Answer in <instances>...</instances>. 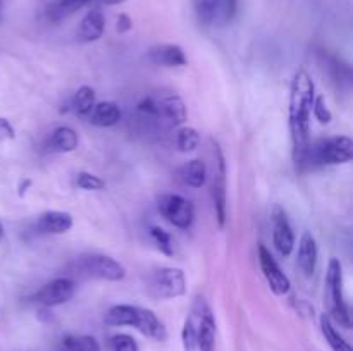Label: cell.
<instances>
[{"label":"cell","mask_w":353,"mask_h":351,"mask_svg":"<svg viewBox=\"0 0 353 351\" xmlns=\"http://www.w3.org/2000/svg\"><path fill=\"white\" fill-rule=\"evenodd\" d=\"M317 258H319V250H317L316 237L310 233H303L299 244V255H296V262H299L300 270L310 277V275L316 272Z\"/></svg>","instance_id":"obj_16"},{"label":"cell","mask_w":353,"mask_h":351,"mask_svg":"<svg viewBox=\"0 0 353 351\" xmlns=\"http://www.w3.org/2000/svg\"><path fill=\"white\" fill-rule=\"evenodd\" d=\"M133 327L137 330H140L143 336L150 337V339L154 341L168 339V329H165V326L159 320V317L148 308L137 306V317H134Z\"/></svg>","instance_id":"obj_13"},{"label":"cell","mask_w":353,"mask_h":351,"mask_svg":"<svg viewBox=\"0 0 353 351\" xmlns=\"http://www.w3.org/2000/svg\"><path fill=\"white\" fill-rule=\"evenodd\" d=\"M157 209L161 215L178 229H188L195 220V206L181 195L168 193V195L159 196Z\"/></svg>","instance_id":"obj_6"},{"label":"cell","mask_w":353,"mask_h":351,"mask_svg":"<svg viewBox=\"0 0 353 351\" xmlns=\"http://www.w3.org/2000/svg\"><path fill=\"white\" fill-rule=\"evenodd\" d=\"M59 351H102L99 341L93 336H65L62 337Z\"/></svg>","instance_id":"obj_23"},{"label":"cell","mask_w":353,"mask_h":351,"mask_svg":"<svg viewBox=\"0 0 353 351\" xmlns=\"http://www.w3.org/2000/svg\"><path fill=\"white\" fill-rule=\"evenodd\" d=\"M76 147H78V134L69 126L57 127L50 134L47 143V148L54 153H69V151H74Z\"/></svg>","instance_id":"obj_18"},{"label":"cell","mask_w":353,"mask_h":351,"mask_svg":"<svg viewBox=\"0 0 353 351\" xmlns=\"http://www.w3.org/2000/svg\"><path fill=\"white\" fill-rule=\"evenodd\" d=\"M3 237V226H2V222H0V240H2Z\"/></svg>","instance_id":"obj_37"},{"label":"cell","mask_w":353,"mask_h":351,"mask_svg":"<svg viewBox=\"0 0 353 351\" xmlns=\"http://www.w3.org/2000/svg\"><path fill=\"white\" fill-rule=\"evenodd\" d=\"M223 0H193V9H195L196 17L202 24H210L216 19L219 12Z\"/></svg>","instance_id":"obj_25"},{"label":"cell","mask_w":353,"mask_h":351,"mask_svg":"<svg viewBox=\"0 0 353 351\" xmlns=\"http://www.w3.org/2000/svg\"><path fill=\"white\" fill-rule=\"evenodd\" d=\"M181 341L185 351H196V323L193 317L185 320V326L181 330Z\"/></svg>","instance_id":"obj_28"},{"label":"cell","mask_w":353,"mask_h":351,"mask_svg":"<svg viewBox=\"0 0 353 351\" xmlns=\"http://www.w3.org/2000/svg\"><path fill=\"white\" fill-rule=\"evenodd\" d=\"M76 274L83 277L100 279V281H123L126 277V268L123 264L114 260L109 255L100 253H88L81 255L74 264Z\"/></svg>","instance_id":"obj_4"},{"label":"cell","mask_w":353,"mask_h":351,"mask_svg":"<svg viewBox=\"0 0 353 351\" xmlns=\"http://www.w3.org/2000/svg\"><path fill=\"white\" fill-rule=\"evenodd\" d=\"M2 7H3V2L0 0V21H2Z\"/></svg>","instance_id":"obj_38"},{"label":"cell","mask_w":353,"mask_h":351,"mask_svg":"<svg viewBox=\"0 0 353 351\" xmlns=\"http://www.w3.org/2000/svg\"><path fill=\"white\" fill-rule=\"evenodd\" d=\"M110 350L112 351H140L138 343L130 334H116L110 337Z\"/></svg>","instance_id":"obj_30"},{"label":"cell","mask_w":353,"mask_h":351,"mask_svg":"<svg viewBox=\"0 0 353 351\" xmlns=\"http://www.w3.org/2000/svg\"><path fill=\"white\" fill-rule=\"evenodd\" d=\"M90 123L99 127H112L121 120V109L114 102H100L90 112Z\"/></svg>","instance_id":"obj_19"},{"label":"cell","mask_w":353,"mask_h":351,"mask_svg":"<svg viewBox=\"0 0 353 351\" xmlns=\"http://www.w3.org/2000/svg\"><path fill=\"white\" fill-rule=\"evenodd\" d=\"M157 100V124L164 127H174L179 126L186 120L188 114H186V107L183 100L174 93H168V95L155 96Z\"/></svg>","instance_id":"obj_9"},{"label":"cell","mask_w":353,"mask_h":351,"mask_svg":"<svg viewBox=\"0 0 353 351\" xmlns=\"http://www.w3.org/2000/svg\"><path fill=\"white\" fill-rule=\"evenodd\" d=\"M185 272L176 267H161L150 275L148 292L155 299H174L185 295Z\"/></svg>","instance_id":"obj_5"},{"label":"cell","mask_w":353,"mask_h":351,"mask_svg":"<svg viewBox=\"0 0 353 351\" xmlns=\"http://www.w3.org/2000/svg\"><path fill=\"white\" fill-rule=\"evenodd\" d=\"M326 288H327V299H330L331 317L336 320L345 329L352 327L350 310H348L347 301H345L343 292V267L338 258H331L327 264L326 272Z\"/></svg>","instance_id":"obj_3"},{"label":"cell","mask_w":353,"mask_h":351,"mask_svg":"<svg viewBox=\"0 0 353 351\" xmlns=\"http://www.w3.org/2000/svg\"><path fill=\"white\" fill-rule=\"evenodd\" d=\"M259 264H261L262 274H264L271 291L278 296L286 295V292L290 291V288H292V282H290L288 275L281 270L278 262L274 260L271 251H269L264 244L259 246Z\"/></svg>","instance_id":"obj_8"},{"label":"cell","mask_w":353,"mask_h":351,"mask_svg":"<svg viewBox=\"0 0 353 351\" xmlns=\"http://www.w3.org/2000/svg\"><path fill=\"white\" fill-rule=\"evenodd\" d=\"M76 184L85 191H100V189L105 188V181L100 179L99 176L90 174V172H79L78 178H76Z\"/></svg>","instance_id":"obj_29"},{"label":"cell","mask_w":353,"mask_h":351,"mask_svg":"<svg viewBox=\"0 0 353 351\" xmlns=\"http://www.w3.org/2000/svg\"><path fill=\"white\" fill-rule=\"evenodd\" d=\"M312 114L321 124H330L331 119H333V114L327 109L326 102H324L323 96H316L312 103Z\"/></svg>","instance_id":"obj_32"},{"label":"cell","mask_w":353,"mask_h":351,"mask_svg":"<svg viewBox=\"0 0 353 351\" xmlns=\"http://www.w3.org/2000/svg\"><path fill=\"white\" fill-rule=\"evenodd\" d=\"M134 313H137V306L134 305H116L105 313V323L112 327H123L130 326L133 327Z\"/></svg>","instance_id":"obj_22"},{"label":"cell","mask_w":353,"mask_h":351,"mask_svg":"<svg viewBox=\"0 0 353 351\" xmlns=\"http://www.w3.org/2000/svg\"><path fill=\"white\" fill-rule=\"evenodd\" d=\"M74 281L69 277H57L47 282L40 291L37 292L34 299L43 306H59L68 303L74 296Z\"/></svg>","instance_id":"obj_10"},{"label":"cell","mask_w":353,"mask_h":351,"mask_svg":"<svg viewBox=\"0 0 353 351\" xmlns=\"http://www.w3.org/2000/svg\"><path fill=\"white\" fill-rule=\"evenodd\" d=\"M176 143H178L179 151H183V153L195 151L200 145L199 131L193 129V127H181L178 131V136H176Z\"/></svg>","instance_id":"obj_27"},{"label":"cell","mask_w":353,"mask_h":351,"mask_svg":"<svg viewBox=\"0 0 353 351\" xmlns=\"http://www.w3.org/2000/svg\"><path fill=\"white\" fill-rule=\"evenodd\" d=\"M216 153V176H214L212 186V198L214 209H216V217L219 227H224L226 224V167H224V157L221 148L214 147Z\"/></svg>","instance_id":"obj_11"},{"label":"cell","mask_w":353,"mask_h":351,"mask_svg":"<svg viewBox=\"0 0 353 351\" xmlns=\"http://www.w3.org/2000/svg\"><path fill=\"white\" fill-rule=\"evenodd\" d=\"M179 178L190 188H202L207 182V165L199 158H193L179 169Z\"/></svg>","instance_id":"obj_20"},{"label":"cell","mask_w":353,"mask_h":351,"mask_svg":"<svg viewBox=\"0 0 353 351\" xmlns=\"http://www.w3.org/2000/svg\"><path fill=\"white\" fill-rule=\"evenodd\" d=\"M353 158V141L348 136H333L310 145L307 151L305 167L314 165L348 164Z\"/></svg>","instance_id":"obj_2"},{"label":"cell","mask_w":353,"mask_h":351,"mask_svg":"<svg viewBox=\"0 0 353 351\" xmlns=\"http://www.w3.org/2000/svg\"><path fill=\"white\" fill-rule=\"evenodd\" d=\"M193 319L196 323V350L214 351L216 350V320L209 305L199 298L193 306Z\"/></svg>","instance_id":"obj_7"},{"label":"cell","mask_w":353,"mask_h":351,"mask_svg":"<svg viewBox=\"0 0 353 351\" xmlns=\"http://www.w3.org/2000/svg\"><path fill=\"white\" fill-rule=\"evenodd\" d=\"M131 26H133V23H131L130 17L126 14H121L119 19H117V31L119 33H126V31L131 30Z\"/></svg>","instance_id":"obj_34"},{"label":"cell","mask_w":353,"mask_h":351,"mask_svg":"<svg viewBox=\"0 0 353 351\" xmlns=\"http://www.w3.org/2000/svg\"><path fill=\"white\" fill-rule=\"evenodd\" d=\"M103 30H105V17H103V14L99 9H92L86 12V16L79 23L78 36L81 41L92 43V41L102 38Z\"/></svg>","instance_id":"obj_17"},{"label":"cell","mask_w":353,"mask_h":351,"mask_svg":"<svg viewBox=\"0 0 353 351\" xmlns=\"http://www.w3.org/2000/svg\"><path fill=\"white\" fill-rule=\"evenodd\" d=\"M102 3H107V6H116V3L126 2V0H100Z\"/></svg>","instance_id":"obj_36"},{"label":"cell","mask_w":353,"mask_h":351,"mask_svg":"<svg viewBox=\"0 0 353 351\" xmlns=\"http://www.w3.org/2000/svg\"><path fill=\"white\" fill-rule=\"evenodd\" d=\"M272 222H274L272 241H274L276 250H278L283 257H290L293 248H295V234H293L288 217H286V212L281 206H276L274 209Z\"/></svg>","instance_id":"obj_12"},{"label":"cell","mask_w":353,"mask_h":351,"mask_svg":"<svg viewBox=\"0 0 353 351\" xmlns=\"http://www.w3.org/2000/svg\"><path fill=\"white\" fill-rule=\"evenodd\" d=\"M72 227L71 213L61 210L43 212L37 220V231L43 234H64Z\"/></svg>","instance_id":"obj_15"},{"label":"cell","mask_w":353,"mask_h":351,"mask_svg":"<svg viewBox=\"0 0 353 351\" xmlns=\"http://www.w3.org/2000/svg\"><path fill=\"white\" fill-rule=\"evenodd\" d=\"M14 138H16V129H14V126L7 119L0 117V141L14 140Z\"/></svg>","instance_id":"obj_33"},{"label":"cell","mask_w":353,"mask_h":351,"mask_svg":"<svg viewBox=\"0 0 353 351\" xmlns=\"http://www.w3.org/2000/svg\"><path fill=\"white\" fill-rule=\"evenodd\" d=\"M321 330H323L324 339L327 341V344H330V348L333 351H353L350 343L338 332L331 317L326 315V313L321 315Z\"/></svg>","instance_id":"obj_21"},{"label":"cell","mask_w":353,"mask_h":351,"mask_svg":"<svg viewBox=\"0 0 353 351\" xmlns=\"http://www.w3.org/2000/svg\"><path fill=\"white\" fill-rule=\"evenodd\" d=\"M316 98V86L309 72L302 71L293 76L290 89V133H292L293 160L296 167L305 169L307 151L310 147V114Z\"/></svg>","instance_id":"obj_1"},{"label":"cell","mask_w":353,"mask_h":351,"mask_svg":"<svg viewBox=\"0 0 353 351\" xmlns=\"http://www.w3.org/2000/svg\"><path fill=\"white\" fill-rule=\"evenodd\" d=\"M236 2L238 0H224V17L231 19L236 12Z\"/></svg>","instance_id":"obj_35"},{"label":"cell","mask_w":353,"mask_h":351,"mask_svg":"<svg viewBox=\"0 0 353 351\" xmlns=\"http://www.w3.org/2000/svg\"><path fill=\"white\" fill-rule=\"evenodd\" d=\"M90 0H57L54 6L48 9V17L52 21H59L62 17H68L71 14H74L76 10H79L81 7H85Z\"/></svg>","instance_id":"obj_26"},{"label":"cell","mask_w":353,"mask_h":351,"mask_svg":"<svg viewBox=\"0 0 353 351\" xmlns=\"http://www.w3.org/2000/svg\"><path fill=\"white\" fill-rule=\"evenodd\" d=\"M150 236L154 237V241L157 243L159 250H161L162 253L169 255V257L174 253V250H172L171 236H169V234L165 233L164 229H161V227H157V226H152L150 227Z\"/></svg>","instance_id":"obj_31"},{"label":"cell","mask_w":353,"mask_h":351,"mask_svg":"<svg viewBox=\"0 0 353 351\" xmlns=\"http://www.w3.org/2000/svg\"><path fill=\"white\" fill-rule=\"evenodd\" d=\"M71 107L78 116H90L92 109L95 107V92H93V88H90V86L78 88V92L72 96Z\"/></svg>","instance_id":"obj_24"},{"label":"cell","mask_w":353,"mask_h":351,"mask_svg":"<svg viewBox=\"0 0 353 351\" xmlns=\"http://www.w3.org/2000/svg\"><path fill=\"white\" fill-rule=\"evenodd\" d=\"M148 57L154 64L162 65V67H183L188 64V58H186L183 48L174 43L155 45L148 52Z\"/></svg>","instance_id":"obj_14"}]
</instances>
